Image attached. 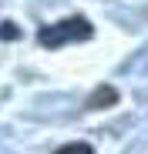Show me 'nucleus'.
Instances as JSON below:
<instances>
[{"label": "nucleus", "instance_id": "nucleus-1", "mask_svg": "<svg viewBox=\"0 0 148 154\" xmlns=\"http://www.w3.org/2000/svg\"><path fill=\"white\" fill-rule=\"evenodd\" d=\"M91 37V23L84 17H67L61 23H54V27H44L40 30V44L44 47H61V44H71V40H88Z\"/></svg>", "mask_w": 148, "mask_h": 154}, {"label": "nucleus", "instance_id": "nucleus-2", "mask_svg": "<svg viewBox=\"0 0 148 154\" xmlns=\"http://www.w3.org/2000/svg\"><path fill=\"white\" fill-rule=\"evenodd\" d=\"M54 154H94V151H91V144H84V141H74V144H64V147L54 151Z\"/></svg>", "mask_w": 148, "mask_h": 154}]
</instances>
